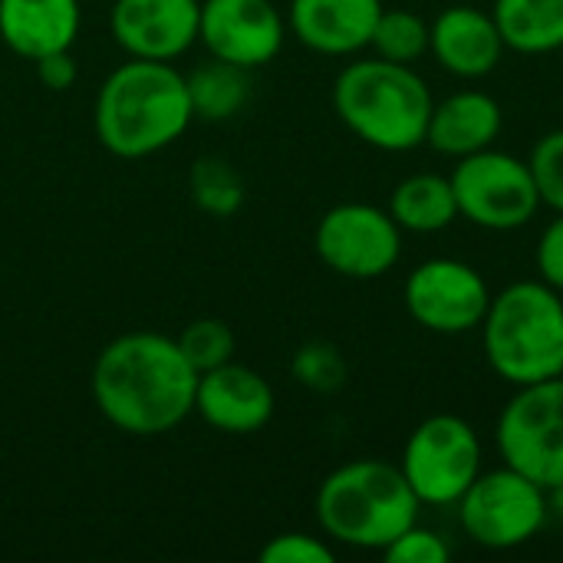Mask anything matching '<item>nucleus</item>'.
<instances>
[{"label":"nucleus","instance_id":"obj_1","mask_svg":"<svg viewBox=\"0 0 563 563\" xmlns=\"http://www.w3.org/2000/svg\"><path fill=\"white\" fill-rule=\"evenodd\" d=\"M198 369L178 340L162 333L115 336L92 366V402L106 422L125 435L152 439L181 426L195 412Z\"/></svg>","mask_w":563,"mask_h":563},{"label":"nucleus","instance_id":"obj_2","mask_svg":"<svg viewBox=\"0 0 563 563\" xmlns=\"http://www.w3.org/2000/svg\"><path fill=\"white\" fill-rule=\"evenodd\" d=\"M188 79L162 59H129L96 92V139L115 158H145L185 135L191 125Z\"/></svg>","mask_w":563,"mask_h":563},{"label":"nucleus","instance_id":"obj_3","mask_svg":"<svg viewBox=\"0 0 563 563\" xmlns=\"http://www.w3.org/2000/svg\"><path fill=\"white\" fill-rule=\"evenodd\" d=\"M333 109L360 142L399 155L426 145L435 96L409 63L369 56L343 66L333 82Z\"/></svg>","mask_w":563,"mask_h":563},{"label":"nucleus","instance_id":"obj_4","mask_svg":"<svg viewBox=\"0 0 563 563\" xmlns=\"http://www.w3.org/2000/svg\"><path fill=\"white\" fill-rule=\"evenodd\" d=\"M422 501L399 465L356 459L340 465L317 488L323 534L353 551H383L419 521Z\"/></svg>","mask_w":563,"mask_h":563},{"label":"nucleus","instance_id":"obj_5","mask_svg":"<svg viewBox=\"0 0 563 563\" xmlns=\"http://www.w3.org/2000/svg\"><path fill=\"white\" fill-rule=\"evenodd\" d=\"M492 373L508 386L563 376V294L538 280H515L492 297L482 320Z\"/></svg>","mask_w":563,"mask_h":563},{"label":"nucleus","instance_id":"obj_6","mask_svg":"<svg viewBox=\"0 0 563 563\" xmlns=\"http://www.w3.org/2000/svg\"><path fill=\"white\" fill-rule=\"evenodd\" d=\"M459 521L472 544L485 551H515L531 544L551 521L548 488L501 465L468 485L459 498Z\"/></svg>","mask_w":563,"mask_h":563},{"label":"nucleus","instance_id":"obj_7","mask_svg":"<svg viewBox=\"0 0 563 563\" xmlns=\"http://www.w3.org/2000/svg\"><path fill=\"white\" fill-rule=\"evenodd\" d=\"M452 188L459 201V218L482 231H521L541 211V195L531 175L528 158H518L501 148H485L465 158H455Z\"/></svg>","mask_w":563,"mask_h":563},{"label":"nucleus","instance_id":"obj_8","mask_svg":"<svg viewBox=\"0 0 563 563\" xmlns=\"http://www.w3.org/2000/svg\"><path fill=\"white\" fill-rule=\"evenodd\" d=\"M482 439L475 426L452 412H435L419 422L402 449V475L422 508H452L482 475Z\"/></svg>","mask_w":563,"mask_h":563},{"label":"nucleus","instance_id":"obj_9","mask_svg":"<svg viewBox=\"0 0 563 563\" xmlns=\"http://www.w3.org/2000/svg\"><path fill=\"white\" fill-rule=\"evenodd\" d=\"M501 465L528 475L541 488L563 478V376L515 386L495 422Z\"/></svg>","mask_w":563,"mask_h":563},{"label":"nucleus","instance_id":"obj_10","mask_svg":"<svg viewBox=\"0 0 563 563\" xmlns=\"http://www.w3.org/2000/svg\"><path fill=\"white\" fill-rule=\"evenodd\" d=\"M317 257L340 277L376 280L402 257V228L389 208L346 201L330 208L313 231Z\"/></svg>","mask_w":563,"mask_h":563},{"label":"nucleus","instance_id":"obj_11","mask_svg":"<svg viewBox=\"0 0 563 563\" xmlns=\"http://www.w3.org/2000/svg\"><path fill=\"white\" fill-rule=\"evenodd\" d=\"M492 297L485 274L459 257H429L406 277L409 317L439 336L478 330Z\"/></svg>","mask_w":563,"mask_h":563},{"label":"nucleus","instance_id":"obj_12","mask_svg":"<svg viewBox=\"0 0 563 563\" xmlns=\"http://www.w3.org/2000/svg\"><path fill=\"white\" fill-rule=\"evenodd\" d=\"M198 40L214 59L257 69L284 49L287 20L271 0H205Z\"/></svg>","mask_w":563,"mask_h":563},{"label":"nucleus","instance_id":"obj_13","mask_svg":"<svg viewBox=\"0 0 563 563\" xmlns=\"http://www.w3.org/2000/svg\"><path fill=\"white\" fill-rule=\"evenodd\" d=\"M198 0H115L112 36L135 59L172 63L198 43Z\"/></svg>","mask_w":563,"mask_h":563},{"label":"nucleus","instance_id":"obj_14","mask_svg":"<svg viewBox=\"0 0 563 563\" xmlns=\"http://www.w3.org/2000/svg\"><path fill=\"white\" fill-rule=\"evenodd\" d=\"M274 389L271 383L241 363H224L218 369L198 373L195 412L224 435H251L261 432L274 419Z\"/></svg>","mask_w":563,"mask_h":563},{"label":"nucleus","instance_id":"obj_15","mask_svg":"<svg viewBox=\"0 0 563 563\" xmlns=\"http://www.w3.org/2000/svg\"><path fill=\"white\" fill-rule=\"evenodd\" d=\"M429 53L445 73L459 79H482L498 69L505 40L492 10L455 3L429 23Z\"/></svg>","mask_w":563,"mask_h":563},{"label":"nucleus","instance_id":"obj_16","mask_svg":"<svg viewBox=\"0 0 563 563\" xmlns=\"http://www.w3.org/2000/svg\"><path fill=\"white\" fill-rule=\"evenodd\" d=\"M383 0H290L287 26L313 53L356 56L369 46Z\"/></svg>","mask_w":563,"mask_h":563},{"label":"nucleus","instance_id":"obj_17","mask_svg":"<svg viewBox=\"0 0 563 563\" xmlns=\"http://www.w3.org/2000/svg\"><path fill=\"white\" fill-rule=\"evenodd\" d=\"M501 129H505V112L495 96L482 89H459L442 102H435L426 145L445 158H465L492 148Z\"/></svg>","mask_w":563,"mask_h":563},{"label":"nucleus","instance_id":"obj_18","mask_svg":"<svg viewBox=\"0 0 563 563\" xmlns=\"http://www.w3.org/2000/svg\"><path fill=\"white\" fill-rule=\"evenodd\" d=\"M79 23V0H0V40L33 63L69 49Z\"/></svg>","mask_w":563,"mask_h":563},{"label":"nucleus","instance_id":"obj_19","mask_svg":"<svg viewBox=\"0 0 563 563\" xmlns=\"http://www.w3.org/2000/svg\"><path fill=\"white\" fill-rule=\"evenodd\" d=\"M389 214L402 234H439L459 221V201L449 175L419 172L402 178L389 195Z\"/></svg>","mask_w":563,"mask_h":563},{"label":"nucleus","instance_id":"obj_20","mask_svg":"<svg viewBox=\"0 0 563 563\" xmlns=\"http://www.w3.org/2000/svg\"><path fill=\"white\" fill-rule=\"evenodd\" d=\"M492 16L505 49L548 56L563 49V0H495Z\"/></svg>","mask_w":563,"mask_h":563},{"label":"nucleus","instance_id":"obj_21","mask_svg":"<svg viewBox=\"0 0 563 563\" xmlns=\"http://www.w3.org/2000/svg\"><path fill=\"white\" fill-rule=\"evenodd\" d=\"M251 69H241L234 63L214 59L198 66L188 79V96H191V112L195 119L205 122H224L231 115H238L251 96Z\"/></svg>","mask_w":563,"mask_h":563},{"label":"nucleus","instance_id":"obj_22","mask_svg":"<svg viewBox=\"0 0 563 563\" xmlns=\"http://www.w3.org/2000/svg\"><path fill=\"white\" fill-rule=\"evenodd\" d=\"M369 46L383 59L412 66L416 59H422L429 53V23L412 10H386L383 7Z\"/></svg>","mask_w":563,"mask_h":563},{"label":"nucleus","instance_id":"obj_23","mask_svg":"<svg viewBox=\"0 0 563 563\" xmlns=\"http://www.w3.org/2000/svg\"><path fill=\"white\" fill-rule=\"evenodd\" d=\"M191 191L198 208H205L208 214H234L244 201V185L238 178V172L224 162V158H201L195 162L191 172Z\"/></svg>","mask_w":563,"mask_h":563},{"label":"nucleus","instance_id":"obj_24","mask_svg":"<svg viewBox=\"0 0 563 563\" xmlns=\"http://www.w3.org/2000/svg\"><path fill=\"white\" fill-rule=\"evenodd\" d=\"M175 340H178L185 360L198 373H208V369H218V366L231 363L234 360V346H238L234 330L224 320H214V317L191 320Z\"/></svg>","mask_w":563,"mask_h":563},{"label":"nucleus","instance_id":"obj_25","mask_svg":"<svg viewBox=\"0 0 563 563\" xmlns=\"http://www.w3.org/2000/svg\"><path fill=\"white\" fill-rule=\"evenodd\" d=\"M290 373L310 393H336L346 383V360L333 343L313 340V343H303L294 353Z\"/></svg>","mask_w":563,"mask_h":563},{"label":"nucleus","instance_id":"obj_26","mask_svg":"<svg viewBox=\"0 0 563 563\" xmlns=\"http://www.w3.org/2000/svg\"><path fill=\"white\" fill-rule=\"evenodd\" d=\"M541 205L554 214H563V129H551L541 135L528 155Z\"/></svg>","mask_w":563,"mask_h":563},{"label":"nucleus","instance_id":"obj_27","mask_svg":"<svg viewBox=\"0 0 563 563\" xmlns=\"http://www.w3.org/2000/svg\"><path fill=\"white\" fill-rule=\"evenodd\" d=\"M383 558L389 563H449L452 548L439 531L416 521L389 548H383Z\"/></svg>","mask_w":563,"mask_h":563},{"label":"nucleus","instance_id":"obj_28","mask_svg":"<svg viewBox=\"0 0 563 563\" xmlns=\"http://www.w3.org/2000/svg\"><path fill=\"white\" fill-rule=\"evenodd\" d=\"M261 561L264 563H333L336 551L313 534L303 531H290V534H277L261 548Z\"/></svg>","mask_w":563,"mask_h":563},{"label":"nucleus","instance_id":"obj_29","mask_svg":"<svg viewBox=\"0 0 563 563\" xmlns=\"http://www.w3.org/2000/svg\"><path fill=\"white\" fill-rule=\"evenodd\" d=\"M534 264H538V277L563 294V214H554V221L541 231Z\"/></svg>","mask_w":563,"mask_h":563},{"label":"nucleus","instance_id":"obj_30","mask_svg":"<svg viewBox=\"0 0 563 563\" xmlns=\"http://www.w3.org/2000/svg\"><path fill=\"white\" fill-rule=\"evenodd\" d=\"M36 73H40V82L46 89H56V92H63L76 82V63H73L69 49H59V53L36 59Z\"/></svg>","mask_w":563,"mask_h":563},{"label":"nucleus","instance_id":"obj_31","mask_svg":"<svg viewBox=\"0 0 563 563\" xmlns=\"http://www.w3.org/2000/svg\"><path fill=\"white\" fill-rule=\"evenodd\" d=\"M548 501H551V515L563 518V478L554 488H548Z\"/></svg>","mask_w":563,"mask_h":563}]
</instances>
